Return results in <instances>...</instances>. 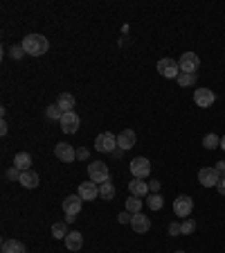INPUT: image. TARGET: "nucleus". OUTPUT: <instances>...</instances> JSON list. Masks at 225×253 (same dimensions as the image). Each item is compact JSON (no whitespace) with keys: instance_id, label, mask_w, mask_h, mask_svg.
Wrapping results in <instances>:
<instances>
[{"instance_id":"7c9ffc66","label":"nucleus","mask_w":225,"mask_h":253,"mask_svg":"<svg viewBox=\"0 0 225 253\" xmlns=\"http://www.w3.org/2000/svg\"><path fill=\"white\" fill-rule=\"evenodd\" d=\"M20 174H23V172H20L18 168H9V169H7V179H12V181H18Z\"/></svg>"},{"instance_id":"f257e3e1","label":"nucleus","mask_w":225,"mask_h":253,"mask_svg":"<svg viewBox=\"0 0 225 253\" xmlns=\"http://www.w3.org/2000/svg\"><path fill=\"white\" fill-rule=\"evenodd\" d=\"M23 48H25L27 54L41 57V54H45V52L50 50V41L45 39L43 34H27L25 39H23Z\"/></svg>"},{"instance_id":"2eb2a0df","label":"nucleus","mask_w":225,"mask_h":253,"mask_svg":"<svg viewBox=\"0 0 225 253\" xmlns=\"http://www.w3.org/2000/svg\"><path fill=\"white\" fill-rule=\"evenodd\" d=\"M131 228H133L135 233H147L149 228H151V219H149L147 215H142V213H137V215H133V219H131Z\"/></svg>"},{"instance_id":"c9c22d12","label":"nucleus","mask_w":225,"mask_h":253,"mask_svg":"<svg viewBox=\"0 0 225 253\" xmlns=\"http://www.w3.org/2000/svg\"><path fill=\"white\" fill-rule=\"evenodd\" d=\"M214 168H216V172H219L221 179H223V176H225V161H219L216 165H214Z\"/></svg>"},{"instance_id":"58836bf2","label":"nucleus","mask_w":225,"mask_h":253,"mask_svg":"<svg viewBox=\"0 0 225 253\" xmlns=\"http://www.w3.org/2000/svg\"><path fill=\"white\" fill-rule=\"evenodd\" d=\"M221 147H223V150H225V136L221 138Z\"/></svg>"},{"instance_id":"20e7f679","label":"nucleus","mask_w":225,"mask_h":253,"mask_svg":"<svg viewBox=\"0 0 225 253\" xmlns=\"http://www.w3.org/2000/svg\"><path fill=\"white\" fill-rule=\"evenodd\" d=\"M131 174H133V179H147L151 174V163H149V158H144V156L133 158L131 161Z\"/></svg>"},{"instance_id":"b1692460","label":"nucleus","mask_w":225,"mask_h":253,"mask_svg":"<svg viewBox=\"0 0 225 253\" xmlns=\"http://www.w3.org/2000/svg\"><path fill=\"white\" fill-rule=\"evenodd\" d=\"M196 79H198V75H189V72H180L178 77H176V82H178L182 88H187V86H194L196 84Z\"/></svg>"},{"instance_id":"423d86ee","label":"nucleus","mask_w":225,"mask_h":253,"mask_svg":"<svg viewBox=\"0 0 225 253\" xmlns=\"http://www.w3.org/2000/svg\"><path fill=\"white\" fill-rule=\"evenodd\" d=\"M158 72H160L162 77H167V79H176L180 75V66L176 59H160L158 61Z\"/></svg>"},{"instance_id":"a211bd4d","label":"nucleus","mask_w":225,"mask_h":253,"mask_svg":"<svg viewBox=\"0 0 225 253\" xmlns=\"http://www.w3.org/2000/svg\"><path fill=\"white\" fill-rule=\"evenodd\" d=\"M14 168H18L20 172H30L32 169V156L27 152H18L16 158H14Z\"/></svg>"},{"instance_id":"c85d7f7f","label":"nucleus","mask_w":225,"mask_h":253,"mask_svg":"<svg viewBox=\"0 0 225 253\" xmlns=\"http://www.w3.org/2000/svg\"><path fill=\"white\" fill-rule=\"evenodd\" d=\"M149 208H151V210H160V208H162V203H165V202H162V197L160 195H151V197H149Z\"/></svg>"},{"instance_id":"4c0bfd02","label":"nucleus","mask_w":225,"mask_h":253,"mask_svg":"<svg viewBox=\"0 0 225 253\" xmlns=\"http://www.w3.org/2000/svg\"><path fill=\"white\" fill-rule=\"evenodd\" d=\"M216 190H219L221 195L225 197V176H223V179H221V181H219V186H216Z\"/></svg>"},{"instance_id":"6e6552de","label":"nucleus","mask_w":225,"mask_h":253,"mask_svg":"<svg viewBox=\"0 0 225 253\" xmlns=\"http://www.w3.org/2000/svg\"><path fill=\"white\" fill-rule=\"evenodd\" d=\"M198 181L203 188H216L221 181V174L216 172V168H203L198 172Z\"/></svg>"},{"instance_id":"e433bc0d","label":"nucleus","mask_w":225,"mask_h":253,"mask_svg":"<svg viewBox=\"0 0 225 253\" xmlns=\"http://www.w3.org/2000/svg\"><path fill=\"white\" fill-rule=\"evenodd\" d=\"M7 131H9V124H7V120L2 118V120H0V134H2V136H7Z\"/></svg>"},{"instance_id":"f8f14e48","label":"nucleus","mask_w":225,"mask_h":253,"mask_svg":"<svg viewBox=\"0 0 225 253\" xmlns=\"http://www.w3.org/2000/svg\"><path fill=\"white\" fill-rule=\"evenodd\" d=\"M79 197L86 199V202H92V199L99 197V186H97L95 181H84L79 186Z\"/></svg>"},{"instance_id":"cd10ccee","label":"nucleus","mask_w":225,"mask_h":253,"mask_svg":"<svg viewBox=\"0 0 225 253\" xmlns=\"http://www.w3.org/2000/svg\"><path fill=\"white\" fill-rule=\"evenodd\" d=\"M27 52H25V48H23V43H16V46H12L9 48V57L12 59H23Z\"/></svg>"},{"instance_id":"ea45409f","label":"nucleus","mask_w":225,"mask_h":253,"mask_svg":"<svg viewBox=\"0 0 225 253\" xmlns=\"http://www.w3.org/2000/svg\"><path fill=\"white\" fill-rule=\"evenodd\" d=\"M176 253H185V251H176Z\"/></svg>"},{"instance_id":"39448f33","label":"nucleus","mask_w":225,"mask_h":253,"mask_svg":"<svg viewBox=\"0 0 225 253\" xmlns=\"http://www.w3.org/2000/svg\"><path fill=\"white\" fill-rule=\"evenodd\" d=\"M178 66H180V72L196 75V70L200 68V59H198V54H194V52H185V54L178 59Z\"/></svg>"},{"instance_id":"bb28decb","label":"nucleus","mask_w":225,"mask_h":253,"mask_svg":"<svg viewBox=\"0 0 225 253\" xmlns=\"http://www.w3.org/2000/svg\"><path fill=\"white\" fill-rule=\"evenodd\" d=\"M203 145H205L207 150H216V147H221V138L216 136V134H207V136L203 138Z\"/></svg>"},{"instance_id":"f3484780","label":"nucleus","mask_w":225,"mask_h":253,"mask_svg":"<svg viewBox=\"0 0 225 253\" xmlns=\"http://www.w3.org/2000/svg\"><path fill=\"white\" fill-rule=\"evenodd\" d=\"M129 192H131V197H144L147 192H151L149 190V183L147 181H142V179H133V181L129 183Z\"/></svg>"},{"instance_id":"f03ea898","label":"nucleus","mask_w":225,"mask_h":253,"mask_svg":"<svg viewBox=\"0 0 225 253\" xmlns=\"http://www.w3.org/2000/svg\"><path fill=\"white\" fill-rule=\"evenodd\" d=\"M95 150L97 152H104V154H113L117 150V136L110 134V131H104L95 138Z\"/></svg>"},{"instance_id":"a878e982","label":"nucleus","mask_w":225,"mask_h":253,"mask_svg":"<svg viewBox=\"0 0 225 253\" xmlns=\"http://www.w3.org/2000/svg\"><path fill=\"white\" fill-rule=\"evenodd\" d=\"M45 116L50 118V120H57V122H61V118L65 116L63 111L59 109L57 104H50V106H47V109H45Z\"/></svg>"},{"instance_id":"9d476101","label":"nucleus","mask_w":225,"mask_h":253,"mask_svg":"<svg viewBox=\"0 0 225 253\" xmlns=\"http://www.w3.org/2000/svg\"><path fill=\"white\" fill-rule=\"evenodd\" d=\"M216 102V95H214L210 88H198V91H194V104L200 106V109H207V106H212Z\"/></svg>"},{"instance_id":"9b49d317","label":"nucleus","mask_w":225,"mask_h":253,"mask_svg":"<svg viewBox=\"0 0 225 253\" xmlns=\"http://www.w3.org/2000/svg\"><path fill=\"white\" fill-rule=\"evenodd\" d=\"M81 203H84V199L79 195H68L63 199V213L70 215V217H77L79 210H81Z\"/></svg>"},{"instance_id":"c756f323","label":"nucleus","mask_w":225,"mask_h":253,"mask_svg":"<svg viewBox=\"0 0 225 253\" xmlns=\"http://www.w3.org/2000/svg\"><path fill=\"white\" fill-rule=\"evenodd\" d=\"M194 228H196V221L194 219H189L187 217L182 224H180V231H182V235H189V233H194Z\"/></svg>"},{"instance_id":"ddd939ff","label":"nucleus","mask_w":225,"mask_h":253,"mask_svg":"<svg viewBox=\"0 0 225 253\" xmlns=\"http://www.w3.org/2000/svg\"><path fill=\"white\" fill-rule=\"evenodd\" d=\"M79 122H81V120H79V116L77 113H75V111H70V113H65L63 118H61V129L65 131V134H75V131L79 129Z\"/></svg>"},{"instance_id":"7ed1b4c3","label":"nucleus","mask_w":225,"mask_h":253,"mask_svg":"<svg viewBox=\"0 0 225 253\" xmlns=\"http://www.w3.org/2000/svg\"><path fill=\"white\" fill-rule=\"evenodd\" d=\"M88 176H90V181H95L97 186L104 181H108L110 179V172H108V165L104 161H95V163H90L88 165Z\"/></svg>"},{"instance_id":"5701e85b","label":"nucleus","mask_w":225,"mask_h":253,"mask_svg":"<svg viewBox=\"0 0 225 253\" xmlns=\"http://www.w3.org/2000/svg\"><path fill=\"white\" fill-rule=\"evenodd\" d=\"M68 233H70V231H68V226H65L63 221L52 224V237H54V240H65V237H68Z\"/></svg>"},{"instance_id":"dca6fc26","label":"nucleus","mask_w":225,"mask_h":253,"mask_svg":"<svg viewBox=\"0 0 225 253\" xmlns=\"http://www.w3.org/2000/svg\"><path fill=\"white\" fill-rule=\"evenodd\" d=\"M63 242H65V247H68V251H79V249L84 247V235L79 233V231H70Z\"/></svg>"},{"instance_id":"4468645a","label":"nucleus","mask_w":225,"mask_h":253,"mask_svg":"<svg viewBox=\"0 0 225 253\" xmlns=\"http://www.w3.org/2000/svg\"><path fill=\"white\" fill-rule=\"evenodd\" d=\"M135 140H137V136H135L133 129H124L120 131V136H117V147L120 150H131V147H135Z\"/></svg>"},{"instance_id":"0eeeda50","label":"nucleus","mask_w":225,"mask_h":253,"mask_svg":"<svg viewBox=\"0 0 225 253\" xmlns=\"http://www.w3.org/2000/svg\"><path fill=\"white\" fill-rule=\"evenodd\" d=\"M192 210H194V199H192V197H187V195L176 197V202H174V213L178 215V217L187 219V217L192 215Z\"/></svg>"},{"instance_id":"473e14b6","label":"nucleus","mask_w":225,"mask_h":253,"mask_svg":"<svg viewBox=\"0 0 225 253\" xmlns=\"http://www.w3.org/2000/svg\"><path fill=\"white\" fill-rule=\"evenodd\" d=\"M88 156H90L88 147H79V150H77V161H86Z\"/></svg>"},{"instance_id":"f704fd0d","label":"nucleus","mask_w":225,"mask_h":253,"mask_svg":"<svg viewBox=\"0 0 225 253\" xmlns=\"http://www.w3.org/2000/svg\"><path fill=\"white\" fill-rule=\"evenodd\" d=\"M149 190H151L153 195H158V190H160V181H149Z\"/></svg>"},{"instance_id":"393cba45","label":"nucleus","mask_w":225,"mask_h":253,"mask_svg":"<svg viewBox=\"0 0 225 253\" xmlns=\"http://www.w3.org/2000/svg\"><path fill=\"white\" fill-rule=\"evenodd\" d=\"M126 210H129L131 215L142 213V199L140 197H131V199H126Z\"/></svg>"},{"instance_id":"4be33fe9","label":"nucleus","mask_w":225,"mask_h":253,"mask_svg":"<svg viewBox=\"0 0 225 253\" xmlns=\"http://www.w3.org/2000/svg\"><path fill=\"white\" fill-rule=\"evenodd\" d=\"M99 197H102L104 202H110L113 197H115V186H113V181H104L99 183Z\"/></svg>"},{"instance_id":"72a5a7b5","label":"nucleus","mask_w":225,"mask_h":253,"mask_svg":"<svg viewBox=\"0 0 225 253\" xmlns=\"http://www.w3.org/2000/svg\"><path fill=\"white\" fill-rule=\"evenodd\" d=\"M180 233H182V231H180V224H171V226H169V235L176 237V235H180Z\"/></svg>"},{"instance_id":"2f4dec72","label":"nucleus","mask_w":225,"mask_h":253,"mask_svg":"<svg viewBox=\"0 0 225 253\" xmlns=\"http://www.w3.org/2000/svg\"><path fill=\"white\" fill-rule=\"evenodd\" d=\"M131 219H133V215H131L129 210H124V213L117 215V221H120V224H131Z\"/></svg>"},{"instance_id":"1a4fd4ad","label":"nucleus","mask_w":225,"mask_h":253,"mask_svg":"<svg viewBox=\"0 0 225 253\" xmlns=\"http://www.w3.org/2000/svg\"><path fill=\"white\" fill-rule=\"evenodd\" d=\"M54 156H57L59 161H63V163H75L77 161V150H75L72 145H68V143H57V147H54Z\"/></svg>"},{"instance_id":"412c9836","label":"nucleus","mask_w":225,"mask_h":253,"mask_svg":"<svg viewBox=\"0 0 225 253\" xmlns=\"http://www.w3.org/2000/svg\"><path fill=\"white\" fill-rule=\"evenodd\" d=\"M2 253H27L25 244L18 240H5L2 242Z\"/></svg>"},{"instance_id":"6ab92c4d","label":"nucleus","mask_w":225,"mask_h":253,"mask_svg":"<svg viewBox=\"0 0 225 253\" xmlns=\"http://www.w3.org/2000/svg\"><path fill=\"white\" fill-rule=\"evenodd\" d=\"M18 181H20V186H23V188H27V190L39 188V174H36V172H32V169H30V172H23Z\"/></svg>"},{"instance_id":"aec40b11","label":"nucleus","mask_w":225,"mask_h":253,"mask_svg":"<svg viewBox=\"0 0 225 253\" xmlns=\"http://www.w3.org/2000/svg\"><path fill=\"white\" fill-rule=\"evenodd\" d=\"M75 102H77V100H75V95H70V93H61L57 98V106L63 111V113H70V111L75 109Z\"/></svg>"}]
</instances>
